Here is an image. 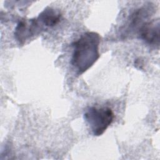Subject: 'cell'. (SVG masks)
<instances>
[{
    "label": "cell",
    "mask_w": 160,
    "mask_h": 160,
    "mask_svg": "<svg viewBox=\"0 0 160 160\" xmlns=\"http://www.w3.org/2000/svg\"><path fill=\"white\" fill-rule=\"evenodd\" d=\"M99 44L100 36L95 32L83 34L73 43L71 63L79 73L86 72L99 59Z\"/></svg>",
    "instance_id": "1"
},
{
    "label": "cell",
    "mask_w": 160,
    "mask_h": 160,
    "mask_svg": "<svg viewBox=\"0 0 160 160\" xmlns=\"http://www.w3.org/2000/svg\"><path fill=\"white\" fill-rule=\"evenodd\" d=\"M84 118L94 136L102 134L114 119V113L109 108L91 107L84 114Z\"/></svg>",
    "instance_id": "2"
},
{
    "label": "cell",
    "mask_w": 160,
    "mask_h": 160,
    "mask_svg": "<svg viewBox=\"0 0 160 160\" xmlns=\"http://www.w3.org/2000/svg\"><path fill=\"white\" fill-rule=\"evenodd\" d=\"M44 29V27L38 18L22 20L19 22L15 29L14 36L19 44H23Z\"/></svg>",
    "instance_id": "3"
},
{
    "label": "cell",
    "mask_w": 160,
    "mask_h": 160,
    "mask_svg": "<svg viewBox=\"0 0 160 160\" xmlns=\"http://www.w3.org/2000/svg\"><path fill=\"white\" fill-rule=\"evenodd\" d=\"M140 38L152 45L159 44V20H153L144 23L139 29Z\"/></svg>",
    "instance_id": "4"
},
{
    "label": "cell",
    "mask_w": 160,
    "mask_h": 160,
    "mask_svg": "<svg viewBox=\"0 0 160 160\" xmlns=\"http://www.w3.org/2000/svg\"><path fill=\"white\" fill-rule=\"evenodd\" d=\"M61 17V13L58 11L51 8H47L39 14L37 18L45 28L55 26L59 21Z\"/></svg>",
    "instance_id": "5"
}]
</instances>
